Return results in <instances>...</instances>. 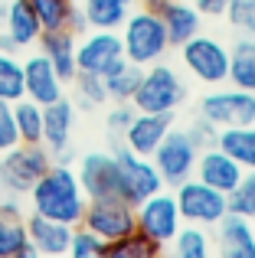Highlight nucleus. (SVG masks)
I'll list each match as a JSON object with an SVG mask.
<instances>
[{"mask_svg":"<svg viewBox=\"0 0 255 258\" xmlns=\"http://www.w3.org/2000/svg\"><path fill=\"white\" fill-rule=\"evenodd\" d=\"M105 258H164V245L144 235L141 229L121 235V239L108 242V255Z\"/></svg>","mask_w":255,"mask_h":258,"instance_id":"obj_27","label":"nucleus"},{"mask_svg":"<svg viewBox=\"0 0 255 258\" xmlns=\"http://www.w3.org/2000/svg\"><path fill=\"white\" fill-rule=\"evenodd\" d=\"M183 98H186V85L180 79V72L173 66L154 62L141 76V82L131 95V105L138 111H151V114H173Z\"/></svg>","mask_w":255,"mask_h":258,"instance_id":"obj_3","label":"nucleus"},{"mask_svg":"<svg viewBox=\"0 0 255 258\" xmlns=\"http://www.w3.org/2000/svg\"><path fill=\"white\" fill-rule=\"evenodd\" d=\"M72 85H76L79 108H89V111H92L95 105H105V101H108V92H105L102 76H92V72H76Z\"/></svg>","mask_w":255,"mask_h":258,"instance_id":"obj_33","label":"nucleus"},{"mask_svg":"<svg viewBox=\"0 0 255 258\" xmlns=\"http://www.w3.org/2000/svg\"><path fill=\"white\" fill-rule=\"evenodd\" d=\"M89 30H121L131 13V0H82Z\"/></svg>","mask_w":255,"mask_h":258,"instance_id":"obj_25","label":"nucleus"},{"mask_svg":"<svg viewBox=\"0 0 255 258\" xmlns=\"http://www.w3.org/2000/svg\"><path fill=\"white\" fill-rule=\"evenodd\" d=\"M193 7L200 10V17H226L229 0H193Z\"/></svg>","mask_w":255,"mask_h":258,"instance_id":"obj_39","label":"nucleus"},{"mask_svg":"<svg viewBox=\"0 0 255 258\" xmlns=\"http://www.w3.org/2000/svg\"><path fill=\"white\" fill-rule=\"evenodd\" d=\"M193 176L203 180V183H210V186L219 189V193H229V189H236V183L245 176V170L226 151L206 147V151H200V157H197V170H193Z\"/></svg>","mask_w":255,"mask_h":258,"instance_id":"obj_17","label":"nucleus"},{"mask_svg":"<svg viewBox=\"0 0 255 258\" xmlns=\"http://www.w3.org/2000/svg\"><path fill=\"white\" fill-rule=\"evenodd\" d=\"M216 245L223 258H255V229L252 219H242L236 213H226L216 222Z\"/></svg>","mask_w":255,"mask_h":258,"instance_id":"obj_18","label":"nucleus"},{"mask_svg":"<svg viewBox=\"0 0 255 258\" xmlns=\"http://www.w3.org/2000/svg\"><path fill=\"white\" fill-rule=\"evenodd\" d=\"M197 157H200V147L190 141L186 131H167V138L157 144V151L151 154V164L157 167L164 186H180L183 180H190L193 170H197Z\"/></svg>","mask_w":255,"mask_h":258,"instance_id":"obj_7","label":"nucleus"},{"mask_svg":"<svg viewBox=\"0 0 255 258\" xmlns=\"http://www.w3.org/2000/svg\"><path fill=\"white\" fill-rule=\"evenodd\" d=\"M30 213L46 216V219L79 226L85 213V193L79 186V176L69 164H52L49 170L30 186Z\"/></svg>","mask_w":255,"mask_h":258,"instance_id":"obj_1","label":"nucleus"},{"mask_svg":"<svg viewBox=\"0 0 255 258\" xmlns=\"http://www.w3.org/2000/svg\"><path fill=\"white\" fill-rule=\"evenodd\" d=\"M13 121H17L20 144H43V105L33 98H17L13 101Z\"/></svg>","mask_w":255,"mask_h":258,"instance_id":"obj_26","label":"nucleus"},{"mask_svg":"<svg viewBox=\"0 0 255 258\" xmlns=\"http://www.w3.org/2000/svg\"><path fill=\"white\" fill-rule=\"evenodd\" d=\"M4 23H7V36H10L20 49H23V46H36L39 33H43L30 0H10V4L4 7Z\"/></svg>","mask_w":255,"mask_h":258,"instance_id":"obj_22","label":"nucleus"},{"mask_svg":"<svg viewBox=\"0 0 255 258\" xmlns=\"http://www.w3.org/2000/svg\"><path fill=\"white\" fill-rule=\"evenodd\" d=\"M226 17H229V23L236 26V30L255 36V0H229Z\"/></svg>","mask_w":255,"mask_h":258,"instance_id":"obj_35","label":"nucleus"},{"mask_svg":"<svg viewBox=\"0 0 255 258\" xmlns=\"http://www.w3.org/2000/svg\"><path fill=\"white\" fill-rule=\"evenodd\" d=\"M17 49H20V46L13 43V39L7 36V33H4V36H0V52H17Z\"/></svg>","mask_w":255,"mask_h":258,"instance_id":"obj_42","label":"nucleus"},{"mask_svg":"<svg viewBox=\"0 0 255 258\" xmlns=\"http://www.w3.org/2000/svg\"><path fill=\"white\" fill-rule=\"evenodd\" d=\"M23 222H26V239H30V245L43 258H66L69 242H72V229L76 226H66V222L46 219V216H36V213H30Z\"/></svg>","mask_w":255,"mask_h":258,"instance_id":"obj_16","label":"nucleus"},{"mask_svg":"<svg viewBox=\"0 0 255 258\" xmlns=\"http://www.w3.org/2000/svg\"><path fill=\"white\" fill-rule=\"evenodd\" d=\"M79 226L92 229L105 242H115V239H121V235L138 229V216H134V206L124 203L121 196H102V200L85 203V213H82Z\"/></svg>","mask_w":255,"mask_h":258,"instance_id":"obj_9","label":"nucleus"},{"mask_svg":"<svg viewBox=\"0 0 255 258\" xmlns=\"http://www.w3.org/2000/svg\"><path fill=\"white\" fill-rule=\"evenodd\" d=\"M124 59V46L118 30H89L76 43V69L92 76H108Z\"/></svg>","mask_w":255,"mask_h":258,"instance_id":"obj_12","label":"nucleus"},{"mask_svg":"<svg viewBox=\"0 0 255 258\" xmlns=\"http://www.w3.org/2000/svg\"><path fill=\"white\" fill-rule=\"evenodd\" d=\"M17 144H20V134H17V121H13V101L0 98V154Z\"/></svg>","mask_w":255,"mask_h":258,"instance_id":"obj_36","label":"nucleus"},{"mask_svg":"<svg viewBox=\"0 0 255 258\" xmlns=\"http://www.w3.org/2000/svg\"><path fill=\"white\" fill-rule=\"evenodd\" d=\"M141 76H144V66H134V62H128V59H121L108 76H102L105 92H108V101H131Z\"/></svg>","mask_w":255,"mask_h":258,"instance_id":"obj_28","label":"nucleus"},{"mask_svg":"<svg viewBox=\"0 0 255 258\" xmlns=\"http://www.w3.org/2000/svg\"><path fill=\"white\" fill-rule=\"evenodd\" d=\"M26 222L23 216L0 213V258H13L20 248L26 245Z\"/></svg>","mask_w":255,"mask_h":258,"instance_id":"obj_31","label":"nucleus"},{"mask_svg":"<svg viewBox=\"0 0 255 258\" xmlns=\"http://www.w3.org/2000/svg\"><path fill=\"white\" fill-rule=\"evenodd\" d=\"M173 196H177V209H180V216H183V222H193V226H210L213 229L229 213L226 193L213 189L210 183L197 180V176L183 180L180 186H173Z\"/></svg>","mask_w":255,"mask_h":258,"instance_id":"obj_8","label":"nucleus"},{"mask_svg":"<svg viewBox=\"0 0 255 258\" xmlns=\"http://www.w3.org/2000/svg\"><path fill=\"white\" fill-rule=\"evenodd\" d=\"M157 17H160V23H164V30H167L170 46H183L186 39H193L200 30H203L200 10L193 4H186V0H164V7L157 10Z\"/></svg>","mask_w":255,"mask_h":258,"instance_id":"obj_21","label":"nucleus"},{"mask_svg":"<svg viewBox=\"0 0 255 258\" xmlns=\"http://www.w3.org/2000/svg\"><path fill=\"white\" fill-rule=\"evenodd\" d=\"M72 4H79V0H72Z\"/></svg>","mask_w":255,"mask_h":258,"instance_id":"obj_43","label":"nucleus"},{"mask_svg":"<svg viewBox=\"0 0 255 258\" xmlns=\"http://www.w3.org/2000/svg\"><path fill=\"white\" fill-rule=\"evenodd\" d=\"M180 59L190 69V76L203 85H226L229 82V46H223L216 36L197 33L180 46Z\"/></svg>","mask_w":255,"mask_h":258,"instance_id":"obj_4","label":"nucleus"},{"mask_svg":"<svg viewBox=\"0 0 255 258\" xmlns=\"http://www.w3.org/2000/svg\"><path fill=\"white\" fill-rule=\"evenodd\" d=\"M30 7H33V13H36L43 33L46 30H66L72 10H76L72 0H30Z\"/></svg>","mask_w":255,"mask_h":258,"instance_id":"obj_29","label":"nucleus"},{"mask_svg":"<svg viewBox=\"0 0 255 258\" xmlns=\"http://www.w3.org/2000/svg\"><path fill=\"white\" fill-rule=\"evenodd\" d=\"M52 167V154L43 144H17L0 154V176L13 196H26L30 186Z\"/></svg>","mask_w":255,"mask_h":258,"instance_id":"obj_5","label":"nucleus"},{"mask_svg":"<svg viewBox=\"0 0 255 258\" xmlns=\"http://www.w3.org/2000/svg\"><path fill=\"white\" fill-rule=\"evenodd\" d=\"M23 95L33 98L36 105H52L56 98L66 95V82L56 76V69L49 66L43 52H36L23 62Z\"/></svg>","mask_w":255,"mask_h":258,"instance_id":"obj_14","label":"nucleus"},{"mask_svg":"<svg viewBox=\"0 0 255 258\" xmlns=\"http://www.w3.org/2000/svg\"><path fill=\"white\" fill-rule=\"evenodd\" d=\"M13 258H43V255H39V252H36V248H33V245H30V242H26V245H23V248H20V252H17V255H13Z\"/></svg>","mask_w":255,"mask_h":258,"instance_id":"obj_41","label":"nucleus"},{"mask_svg":"<svg viewBox=\"0 0 255 258\" xmlns=\"http://www.w3.org/2000/svg\"><path fill=\"white\" fill-rule=\"evenodd\" d=\"M200 114L216 127H239L255 124V95L242 88H219L200 98Z\"/></svg>","mask_w":255,"mask_h":258,"instance_id":"obj_11","label":"nucleus"},{"mask_svg":"<svg viewBox=\"0 0 255 258\" xmlns=\"http://www.w3.org/2000/svg\"><path fill=\"white\" fill-rule=\"evenodd\" d=\"M134 114H138V108H134L131 101H115V108H111L108 118H105V124H108V134H111V138H121L124 127L131 124Z\"/></svg>","mask_w":255,"mask_h":258,"instance_id":"obj_37","label":"nucleus"},{"mask_svg":"<svg viewBox=\"0 0 255 258\" xmlns=\"http://www.w3.org/2000/svg\"><path fill=\"white\" fill-rule=\"evenodd\" d=\"M118 36H121V46H124V59L134 66H154L170 49V39H167V30L160 23V17L144 10V7L138 13H128Z\"/></svg>","mask_w":255,"mask_h":258,"instance_id":"obj_2","label":"nucleus"},{"mask_svg":"<svg viewBox=\"0 0 255 258\" xmlns=\"http://www.w3.org/2000/svg\"><path fill=\"white\" fill-rule=\"evenodd\" d=\"M229 85L255 95V36H242L229 49Z\"/></svg>","mask_w":255,"mask_h":258,"instance_id":"obj_24","label":"nucleus"},{"mask_svg":"<svg viewBox=\"0 0 255 258\" xmlns=\"http://www.w3.org/2000/svg\"><path fill=\"white\" fill-rule=\"evenodd\" d=\"M39 52H43L46 59H49V66L56 69V76L62 79V82H72L76 79V43L79 36L72 30H46L39 33Z\"/></svg>","mask_w":255,"mask_h":258,"instance_id":"obj_20","label":"nucleus"},{"mask_svg":"<svg viewBox=\"0 0 255 258\" xmlns=\"http://www.w3.org/2000/svg\"><path fill=\"white\" fill-rule=\"evenodd\" d=\"M111 154H115V164H118V196L124 203L138 206L157 189H164V180H160L157 167L151 164V157H141V154L128 151L124 144H118Z\"/></svg>","mask_w":255,"mask_h":258,"instance_id":"obj_6","label":"nucleus"},{"mask_svg":"<svg viewBox=\"0 0 255 258\" xmlns=\"http://www.w3.org/2000/svg\"><path fill=\"white\" fill-rule=\"evenodd\" d=\"M72 127H76V105L66 95L56 98L52 105H43V147L52 157L69 147Z\"/></svg>","mask_w":255,"mask_h":258,"instance_id":"obj_19","label":"nucleus"},{"mask_svg":"<svg viewBox=\"0 0 255 258\" xmlns=\"http://www.w3.org/2000/svg\"><path fill=\"white\" fill-rule=\"evenodd\" d=\"M0 98H23V62L17 59V52H0Z\"/></svg>","mask_w":255,"mask_h":258,"instance_id":"obj_30","label":"nucleus"},{"mask_svg":"<svg viewBox=\"0 0 255 258\" xmlns=\"http://www.w3.org/2000/svg\"><path fill=\"white\" fill-rule=\"evenodd\" d=\"M66 30H72L76 36H82V33H89V20H85V13L79 10V7L72 10V17H69V26H66Z\"/></svg>","mask_w":255,"mask_h":258,"instance_id":"obj_40","label":"nucleus"},{"mask_svg":"<svg viewBox=\"0 0 255 258\" xmlns=\"http://www.w3.org/2000/svg\"><path fill=\"white\" fill-rule=\"evenodd\" d=\"M134 216H138V229L144 235H151L160 245H170V239L177 235V229L183 226V216L177 209V196L170 189H157L154 196H147L144 203L134 206Z\"/></svg>","mask_w":255,"mask_h":258,"instance_id":"obj_10","label":"nucleus"},{"mask_svg":"<svg viewBox=\"0 0 255 258\" xmlns=\"http://www.w3.org/2000/svg\"><path fill=\"white\" fill-rule=\"evenodd\" d=\"M105 255H108V242H105L102 235H95L85 226L72 229V242H69L66 258H105Z\"/></svg>","mask_w":255,"mask_h":258,"instance_id":"obj_32","label":"nucleus"},{"mask_svg":"<svg viewBox=\"0 0 255 258\" xmlns=\"http://www.w3.org/2000/svg\"><path fill=\"white\" fill-rule=\"evenodd\" d=\"M79 186L85 200H102V196H118V164L115 154L108 151H89L79 160Z\"/></svg>","mask_w":255,"mask_h":258,"instance_id":"obj_13","label":"nucleus"},{"mask_svg":"<svg viewBox=\"0 0 255 258\" xmlns=\"http://www.w3.org/2000/svg\"><path fill=\"white\" fill-rule=\"evenodd\" d=\"M216 147L226 151L242 170H255V124H239V127H219Z\"/></svg>","mask_w":255,"mask_h":258,"instance_id":"obj_23","label":"nucleus"},{"mask_svg":"<svg viewBox=\"0 0 255 258\" xmlns=\"http://www.w3.org/2000/svg\"><path fill=\"white\" fill-rule=\"evenodd\" d=\"M170 258H173V255H170Z\"/></svg>","mask_w":255,"mask_h":258,"instance_id":"obj_44","label":"nucleus"},{"mask_svg":"<svg viewBox=\"0 0 255 258\" xmlns=\"http://www.w3.org/2000/svg\"><path fill=\"white\" fill-rule=\"evenodd\" d=\"M186 134H190V141L200 147V151H206V147H216V134H219V127L213 124V121H206L203 114H200V121H193V124L186 127Z\"/></svg>","mask_w":255,"mask_h":258,"instance_id":"obj_38","label":"nucleus"},{"mask_svg":"<svg viewBox=\"0 0 255 258\" xmlns=\"http://www.w3.org/2000/svg\"><path fill=\"white\" fill-rule=\"evenodd\" d=\"M173 124V114H151V111H138L131 118V124L124 127V147L134 154H141V157H151L154 151H157V144L167 138V131H170Z\"/></svg>","mask_w":255,"mask_h":258,"instance_id":"obj_15","label":"nucleus"},{"mask_svg":"<svg viewBox=\"0 0 255 258\" xmlns=\"http://www.w3.org/2000/svg\"><path fill=\"white\" fill-rule=\"evenodd\" d=\"M226 206H229V213L242 216V219H255V186L249 176H242L236 183V189L226 193Z\"/></svg>","mask_w":255,"mask_h":258,"instance_id":"obj_34","label":"nucleus"}]
</instances>
